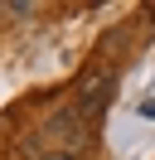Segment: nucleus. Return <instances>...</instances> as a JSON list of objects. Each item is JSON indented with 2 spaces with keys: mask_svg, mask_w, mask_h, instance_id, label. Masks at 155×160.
Returning a JSON list of instances; mask_svg holds the SVG:
<instances>
[{
  "mask_svg": "<svg viewBox=\"0 0 155 160\" xmlns=\"http://www.w3.org/2000/svg\"><path fill=\"white\" fill-rule=\"evenodd\" d=\"M39 141H44L48 155H73V160H78L82 150H92V126H87L73 107H58V112H48V117H44Z\"/></svg>",
  "mask_w": 155,
  "mask_h": 160,
  "instance_id": "obj_1",
  "label": "nucleus"
},
{
  "mask_svg": "<svg viewBox=\"0 0 155 160\" xmlns=\"http://www.w3.org/2000/svg\"><path fill=\"white\" fill-rule=\"evenodd\" d=\"M112 97H116V73L92 68V73H82V78H78V102H73V112L87 121V126H97V117L112 107Z\"/></svg>",
  "mask_w": 155,
  "mask_h": 160,
  "instance_id": "obj_2",
  "label": "nucleus"
},
{
  "mask_svg": "<svg viewBox=\"0 0 155 160\" xmlns=\"http://www.w3.org/2000/svg\"><path fill=\"white\" fill-rule=\"evenodd\" d=\"M34 160H73V155H48V150H39Z\"/></svg>",
  "mask_w": 155,
  "mask_h": 160,
  "instance_id": "obj_3",
  "label": "nucleus"
}]
</instances>
